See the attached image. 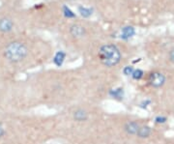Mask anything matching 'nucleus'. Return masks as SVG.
<instances>
[{
	"label": "nucleus",
	"mask_w": 174,
	"mask_h": 144,
	"mask_svg": "<svg viewBox=\"0 0 174 144\" xmlns=\"http://www.w3.org/2000/svg\"><path fill=\"white\" fill-rule=\"evenodd\" d=\"M27 46L20 41H13L8 43L3 49V56L11 63H19L28 55Z\"/></svg>",
	"instance_id": "obj_1"
},
{
	"label": "nucleus",
	"mask_w": 174,
	"mask_h": 144,
	"mask_svg": "<svg viewBox=\"0 0 174 144\" xmlns=\"http://www.w3.org/2000/svg\"><path fill=\"white\" fill-rule=\"evenodd\" d=\"M99 58L105 66L113 67L119 63V61L121 59V53L115 46L106 45L100 48Z\"/></svg>",
	"instance_id": "obj_2"
},
{
	"label": "nucleus",
	"mask_w": 174,
	"mask_h": 144,
	"mask_svg": "<svg viewBox=\"0 0 174 144\" xmlns=\"http://www.w3.org/2000/svg\"><path fill=\"white\" fill-rule=\"evenodd\" d=\"M165 82V78L162 74L159 73V72H155L152 73L149 77V83L152 87L154 88H160L161 87Z\"/></svg>",
	"instance_id": "obj_3"
},
{
	"label": "nucleus",
	"mask_w": 174,
	"mask_h": 144,
	"mask_svg": "<svg viewBox=\"0 0 174 144\" xmlns=\"http://www.w3.org/2000/svg\"><path fill=\"white\" fill-rule=\"evenodd\" d=\"M14 29V21L10 18L0 19V33L7 34Z\"/></svg>",
	"instance_id": "obj_4"
},
{
	"label": "nucleus",
	"mask_w": 174,
	"mask_h": 144,
	"mask_svg": "<svg viewBox=\"0 0 174 144\" xmlns=\"http://www.w3.org/2000/svg\"><path fill=\"white\" fill-rule=\"evenodd\" d=\"M139 128H140V126L136 122H134V121L128 122L124 126V130L129 134H137V131H138Z\"/></svg>",
	"instance_id": "obj_5"
},
{
	"label": "nucleus",
	"mask_w": 174,
	"mask_h": 144,
	"mask_svg": "<svg viewBox=\"0 0 174 144\" xmlns=\"http://www.w3.org/2000/svg\"><path fill=\"white\" fill-rule=\"evenodd\" d=\"M74 119L77 122H83L88 119V113H87L84 109H76L74 112Z\"/></svg>",
	"instance_id": "obj_6"
},
{
	"label": "nucleus",
	"mask_w": 174,
	"mask_h": 144,
	"mask_svg": "<svg viewBox=\"0 0 174 144\" xmlns=\"http://www.w3.org/2000/svg\"><path fill=\"white\" fill-rule=\"evenodd\" d=\"M71 34H72L74 38H81V37L84 36L85 30H84V28H83L81 25L75 24V25H73V26L71 27Z\"/></svg>",
	"instance_id": "obj_7"
},
{
	"label": "nucleus",
	"mask_w": 174,
	"mask_h": 144,
	"mask_svg": "<svg viewBox=\"0 0 174 144\" xmlns=\"http://www.w3.org/2000/svg\"><path fill=\"white\" fill-rule=\"evenodd\" d=\"M134 35V28L132 27V26H126L122 29V32H121V37L122 39H130L131 37H133Z\"/></svg>",
	"instance_id": "obj_8"
},
{
	"label": "nucleus",
	"mask_w": 174,
	"mask_h": 144,
	"mask_svg": "<svg viewBox=\"0 0 174 144\" xmlns=\"http://www.w3.org/2000/svg\"><path fill=\"white\" fill-rule=\"evenodd\" d=\"M151 134V129L148 126H141L137 131V136L141 138H146Z\"/></svg>",
	"instance_id": "obj_9"
},
{
	"label": "nucleus",
	"mask_w": 174,
	"mask_h": 144,
	"mask_svg": "<svg viewBox=\"0 0 174 144\" xmlns=\"http://www.w3.org/2000/svg\"><path fill=\"white\" fill-rule=\"evenodd\" d=\"M64 59H65V53L63 51H58L53 58V62L55 63V65L60 67L64 62Z\"/></svg>",
	"instance_id": "obj_10"
},
{
	"label": "nucleus",
	"mask_w": 174,
	"mask_h": 144,
	"mask_svg": "<svg viewBox=\"0 0 174 144\" xmlns=\"http://www.w3.org/2000/svg\"><path fill=\"white\" fill-rule=\"evenodd\" d=\"M79 10V13L82 17L84 18H88L92 15V10L91 9H88V8H85V7H79L78 8Z\"/></svg>",
	"instance_id": "obj_11"
},
{
	"label": "nucleus",
	"mask_w": 174,
	"mask_h": 144,
	"mask_svg": "<svg viewBox=\"0 0 174 144\" xmlns=\"http://www.w3.org/2000/svg\"><path fill=\"white\" fill-rule=\"evenodd\" d=\"M110 95H112L113 98L122 99V97H123V89H115V90H112V91L110 92Z\"/></svg>",
	"instance_id": "obj_12"
},
{
	"label": "nucleus",
	"mask_w": 174,
	"mask_h": 144,
	"mask_svg": "<svg viewBox=\"0 0 174 144\" xmlns=\"http://www.w3.org/2000/svg\"><path fill=\"white\" fill-rule=\"evenodd\" d=\"M132 77L134 79H140L142 77H143V72L141 71V70H139V69H137V70H134V72L133 73V75H132Z\"/></svg>",
	"instance_id": "obj_13"
},
{
	"label": "nucleus",
	"mask_w": 174,
	"mask_h": 144,
	"mask_svg": "<svg viewBox=\"0 0 174 144\" xmlns=\"http://www.w3.org/2000/svg\"><path fill=\"white\" fill-rule=\"evenodd\" d=\"M134 72V68L132 66H127L123 70V73H124L125 76H132Z\"/></svg>",
	"instance_id": "obj_14"
},
{
	"label": "nucleus",
	"mask_w": 174,
	"mask_h": 144,
	"mask_svg": "<svg viewBox=\"0 0 174 144\" xmlns=\"http://www.w3.org/2000/svg\"><path fill=\"white\" fill-rule=\"evenodd\" d=\"M64 15L67 17V18H74L75 17V15L68 8V7H66V6H64Z\"/></svg>",
	"instance_id": "obj_15"
},
{
	"label": "nucleus",
	"mask_w": 174,
	"mask_h": 144,
	"mask_svg": "<svg viewBox=\"0 0 174 144\" xmlns=\"http://www.w3.org/2000/svg\"><path fill=\"white\" fill-rule=\"evenodd\" d=\"M5 134H6V130H5V128L3 127V125L0 123V138H2Z\"/></svg>",
	"instance_id": "obj_16"
},
{
	"label": "nucleus",
	"mask_w": 174,
	"mask_h": 144,
	"mask_svg": "<svg viewBox=\"0 0 174 144\" xmlns=\"http://www.w3.org/2000/svg\"><path fill=\"white\" fill-rule=\"evenodd\" d=\"M156 121H157V123H164L166 121V118L165 117H157Z\"/></svg>",
	"instance_id": "obj_17"
},
{
	"label": "nucleus",
	"mask_w": 174,
	"mask_h": 144,
	"mask_svg": "<svg viewBox=\"0 0 174 144\" xmlns=\"http://www.w3.org/2000/svg\"><path fill=\"white\" fill-rule=\"evenodd\" d=\"M169 58L172 62H174V49H172L170 52H169Z\"/></svg>",
	"instance_id": "obj_18"
}]
</instances>
